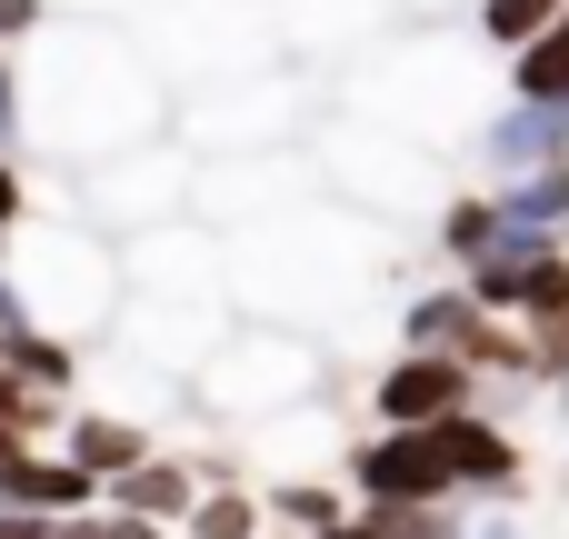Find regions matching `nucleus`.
<instances>
[{
  "label": "nucleus",
  "instance_id": "f257e3e1",
  "mask_svg": "<svg viewBox=\"0 0 569 539\" xmlns=\"http://www.w3.org/2000/svg\"><path fill=\"white\" fill-rule=\"evenodd\" d=\"M20 120H30V140H50L60 160H110V150H130V140H160L170 90H160L150 40H130L120 20L80 10V20H40V30H30Z\"/></svg>",
  "mask_w": 569,
  "mask_h": 539
},
{
  "label": "nucleus",
  "instance_id": "f03ea898",
  "mask_svg": "<svg viewBox=\"0 0 569 539\" xmlns=\"http://www.w3.org/2000/svg\"><path fill=\"white\" fill-rule=\"evenodd\" d=\"M240 300H230V240L200 230V220H140L130 250H120V320L110 340L140 360V370H170L190 380L220 340H230Z\"/></svg>",
  "mask_w": 569,
  "mask_h": 539
},
{
  "label": "nucleus",
  "instance_id": "7ed1b4c3",
  "mask_svg": "<svg viewBox=\"0 0 569 539\" xmlns=\"http://www.w3.org/2000/svg\"><path fill=\"white\" fill-rule=\"evenodd\" d=\"M0 270H10L20 320H40L60 340H110V320H120V240L90 230L80 210L70 220H30L20 210L0 230Z\"/></svg>",
  "mask_w": 569,
  "mask_h": 539
},
{
  "label": "nucleus",
  "instance_id": "20e7f679",
  "mask_svg": "<svg viewBox=\"0 0 569 539\" xmlns=\"http://www.w3.org/2000/svg\"><path fill=\"white\" fill-rule=\"evenodd\" d=\"M370 290V240L350 220H320V210H280V220H250L230 240V300H250V320H280L300 300H360Z\"/></svg>",
  "mask_w": 569,
  "mask_h": 539
},
{
  "label": "nucleus",
  "instance_id": "39448f33",
  "mask_svg": "<svg viewBox=\"0 0 569 539\" xmlns=\"http://www.w3.org/2000/svg\"><path fill=\"white\" fill-rule=\"evenodd\" d=\"M200 380V410L230 420V430H270V420H300L320 400V340L290 330V320H230V340L190 370Z\"/></svg>",
  "mask_w": 569,
  "mask_h": 539
},
{
  "label": "nucleus",
  "instance_id": "423d86ee",
  "mask_svg": "<svg viewBox=\"0 0 569 539\" xmlns=\"http://www.w3.org/2000/svg\"><path fill=\"white\" fill-rule=\"evenodd\" d=\"M310 110V80H290L280 60L260 70H230V80H200L190 90V140L220 160V150H280Z\"/></svg>",
  "mask_w": 569,
  "mask_h": 539
},
{
  "label": "nucleus",
  "instance_id": "0eeeda50",
  "mask_svg": "<svg viewBox=\"0 0 569 539\" xmlns=\"http://www.w3.org/2000/svg\"><path fill=\"white\" fill-rule=\"evenodd\" d=\"M360 100L390 130H410V140L440 150L450 130H470V60H460V40H410V50H390L380 80H360Z\"/></svg>",
  "mask_w": 569,
  "mask_h": 539
},
{
  "label": "nucleus",
  "instance_id": "6e6552de",
  "mask_svg": "<svg viewBox=\"0 0 569 539\" xmlns=\"http://www.w3.org/2000/svg\"><path fill=\"white\" fill-rule=\"evenodd\" d=\"M430 140H410V130H390V120H340L310 160H320V180L340 190V200H360V210H400V200H420L430 190V160H420Z\"/></svg>",
  "mask_w": 569,
  "mask_h": 539
},
{
  "label": "nucleus",
  "instance_id": "1a4fd4ad",
  "mask_svg": "<svg viewBox=\"0 0 569 539\" xmlns=\"http://www.w3.org/2000/svg\"><path fill=\"white\" fill-rule=\"evenodd\" d=\"M190 190H200V160L170 150V140H130V150H110V160H80V200H90V220H110V230L170 220Z\"/></svg>",
  "mask_w": 569,
  "mask_h": 539
},
{
  "label": "nucleus",
  "instance_id": "9d476101",
  "mask_svg": "<svg viewBox=\"0 0 569 539\" xmlns=\"http://www.w3.org/2000/svg\"><path fill=\"white\" fill-rule=\"evenodd\" d=\"M460 290H470L490 320L530 330V340L569 320V260H560V240H520V230H510L500 250H480V260H470V280H460Z\"/></svg>",
  "mask_w": 569,
  "mask_h": 539
},
{
  "label": "nucleus",
  "instance_id": "9b49d317",
  "mask_svg": "<svg viewBox=\"0 0 569 539\" xmlns=\"http://www.w3.org/2000/svg\"><path fill=\"white\" fill-rule=\"evenodd\" d=\"M150 50H180V60H190V90H200V80L260 70V60H270V30H260L250 0H160Z\"/></svg>",
  "mask_w": 569,
  "mask_h": 539
},
{
  "label": "nucleus",
  "instance_id": "f8f14e48",
  "mask_svg": "<svg viewBox=\"0 0 569 539\" xmlns=\"http://www.w3.org/2000/svg\"><path fill=\"white\" fill-rule=\"evenodd\" d=\"M470 380H480V370H470L460 350H410V340H400V360L370 380V410L400 420V430H430V420L470 410Z\"/></svg>",
  "mask_w": 569,
  "mask_h": 539
},
{
  "label": "nucleus",
  "instance_id": "ddd939ff",
  "mask_svg": "<svg viewBox=\"0 0 569 539\" xmlns=\"http://www.w3.org/2000/svg\"><path fill=\"white\" fill-rule=\"evenodd\" d=\"M350 490H360V500H460L440 440H430V430H400V420H380V440L350 450Z\"/></svg>",
  "mask_w": 569,
  "mask_h": 539
},
{
  "label": "nucleus",
  "instance_id": "4468645a",
  "mask_svg": "<svg viewBox=\"0 0 569 539\" xmlns=\"http://www.w3.org/2000/svg\"><path fill=\"white\" fill-rule=\"evenodd\" d=\"M480 170L490 180H530V170H550V160H569V100H510V110H480Z\"/></svg>",
  "mask_w": 569,
  "mask_h": 539
},
{
  "label": "nucleus",
  "instance_id": "2eb2a0df",
  "mask_svg": "<svg viewBox=\"0 0 569 539\" xmlns=\"http://www.w3.org/2000/svg\"><path fill=\"white\" fill-rule=\"evenodd\" d=\"M430 440H440V460H450V490H520V440H510L500 420L450 410V420H430Z\"/></svg>",
  "mask_w": 569,
  "mask_h": 539
},
{
  "label": "nucleus",
  "instance_id": "dca6fc26",
  "mask_svg": "<svg viewBox=\"0 0 569 539\" xmlns=\"http://www.w3.org/2000/svg\"><path fill=\"white\" fill-rule=\"evenodd\" d=\"M60 450H70L90 480H120V470H130L140 450H160V440H150V420H130V410H80V420L60 430Z\"/></svg>",
  "mask_w": 569,
  "mask_h": 539
},
{
  "label": "nucleus",
  "instance_id": "f3484780",
  "mask_svg": "<svg viewBox=\"0 0 569 539\" xmlns=\"http://www.w3.org/2000/svg\"><path fill=\"white\" fill-rule=\"evenodd\" d=\"M110 500H120V510H140V520H170V530H180V520H190V500H200V470H180V460L140 450V460L110 480Z\"/></svg>",
  "mask_w": 569,
  "mask_h": 539
},
{
  "label": "nucleus",
  "instance_id": "a211bd4d",
  "mask_svg": "<svg viewBox=\"0 0 569 539\" xmlns=\"http://www.w3.org/2000/svg\"><path fill=\"white\" fill-rule=\"evenodd\" d=\"M500 220L520 240H569V160L530 170V180H500Z\"/></svg>",
  "mask_w": 569,
  "mask_h": 539
},
{
  "label": "nucleus",
  "instance_id": "6ab92c4d",
  "mask_svg": "<svg viewBox=\"0 0 569 539\" xmlns=\"http://www.w3.org/2000/svg\"><path fill=\"white\" fill-rule=\"evenodd\" d=\"M510 90H530V100H569V10H560V20H540V30L510 50Z\"/></svg>",
  "mask_w": 569,
  "mask_h": 539
},
{
  "label": "nucleus",
  "instance_id": "aec40b11",
  "mask_svg": "<svg viewBox=\"0 0 569 539\" xmlns=\"http://www.w3.org/2000/svg\"><path fill=\"white\" fill-rule=\"evenodd\" d=\"M180 539H260V500H250V490H230V480H210V490L190 500Z\"/></svg>",
  "mask_w": 569,
  "mask_h": 539
},
{
  "label": "nucleus",
  "instance_id": "412c9836",
  "mask_svg": "<svg viewBox=\"0 0 569 539\" xmlns=\"http://www.w3.org/2000/svg\"><path fill=\"white\" fill-rule=\"evenodd\" d=\"M500 240H510V220H500V190H490V200H450V210H440V250H450L460 270H470L480 250H500Z\"/></svg>",
  "mask_w": 569,
  "mask_h": 539
},
{
  "label": "nucleus",
  "instance_id": "4be33fe9",
  "mask_svg": "<svg viewBox=\"0 0 569 539\" xmlns=\"http://www.w3.org/2000/svg\"><path fill=\"white\" fill-rule=\"evenodd\" d=\"M560 10H569V0H480V20H470V30H480L490 50H520V40H530L540 20H560Z\"/></svg>",
  "mask_w": 569,
  "mask_h": 539
},
{
  "label": "nucleus",
  "instance_id": "5701e85b",
  "mask_svg": "<svg viewBox=\"0 0 569 539\" xmlns=\"http://www.w3.org/2000/svg\"><path fill=\"white\" fill-rule=\"evenodd\" d=\"M50 539H160V520H140V510H60Z\"/></svg>",
  "mask_w": 569,
  "mask_h": 539
},
{
  "label": "nucleus",
  "instance_id": "b1692460",
  "mask_svg": "<svg viewBox=\"0 0 569 539\" xmlns=\"http://www.w3.org/2000/svg\"><path fill=\"white\" fill-rule=\"evenodd\" d=\"M280 520H300V530H330V520H340V500L300 480V490H280Z\"/></svg>",
  "mask_w": 569,
  "mask_h": 539
},
{
  "label": "nucleus",
  "instance_id": "393cba45",
  "mask_svg": "<svg viewBox=\"0 0 569 539\" xmlns=\"http://www.w3.org/2000/svg\"><path fill=\"white\" fill-rule=\"evenodd\" d=\"M10 140H30V120H20V70L0 60V150H10Z\"/></svg>",
  "mask_w": 569,
  "mask_h": 539
},
{
  "label": "nucleus",
  "instance_id": "a878e982",
  "mask_svg": "<svg viewBox=\"0 0 569 539\" xmlns=\"http://www.w3.org/2000/svg\"><path fill=\"white\" fill-rule=\"evenodd\" d=\"M310 539H380V520H330V530H310Z\"/></svg>",
  "mask_w": 569,
  "mask_h": 539
},
{
  "label": "nucleus",
  "instance_id": "bb28decb",
  "mask_svg": "<svg viewBox=\"0 0 569 539\" xmlns=\"http://www.w3.org/2000/svg\"><path fill=\"white\" fill-rule=\"evenodd\" d=\"M460 539H530L520 520H480V530H460Z\"/></svg>",
  "mask_w": 569,
  "mask_h": 539
},
{
  "label": "nucleus",
  "instance_id": "cd10ccee",
  "mask_svg": "<svg viewBox=\"0 0 569 539\" xmlns=\"http://www.w3.org/2000/svg\"><path fill=\"white\" fill-rule=\"evenodd\" d=\"M80 10H100V20H120V10H140V0H80Z\"/></svg>",
  "mask_w": 569,
  "mask_h": 539
},
{
  "label": "nucleus",
  "instance_id": "c85d7f7f",
  "mask_svg": "<svg viewBox=\"0 0 569 539\" xmlns=\"http://www.w3.org/2000/svg\"><path fill=\"white\" fill-rule=\"evenodd\" d=\"M10 450H20V430H10V420H0V460H10Z\"/></svg>",
  "mask_w": 569,
  "mask_h": 539
}]
</instances>
